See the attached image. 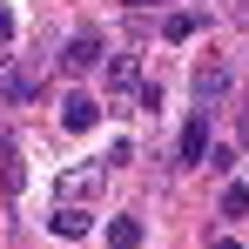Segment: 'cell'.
<instances>
[{
    "mask_svg": "<svg viewBox=\"0 0 249 249\" xmlns=\"http://www.w3.org/2000/svg\"><path fill=\"white\" fill-rule=\"evenodd\" d=\"M61 68H68V74H94V68H101V41H94V34H74L68 54H61Z\"/></svg>",
    "mask_w": 249,
    "mask_h": 249,
    "instance_id": "obj_1",
    "label": "cell"
},
{
    "mask_svg": "<svg viewBox=\"0 0 249 249\" xmlns=\"http://www.w3.org/2000/svg\"><path fill=\"white\" fill-rule=\"evenodd\" d=\"M202 155H209V122H202V108H196V115L182 122V168H196Z\"/></svg>",
    "mask_w": 249,
    "mask_h": 249,
    "instance_id": "obj_2",
    "label": "cell"
},
{
    "mask_svg": "<svg viewBox=\"0 0 249 249\" xmlns=\"http://www.w3.org/2000/svg\"><path fill=\"white\" fill-rule=\"evenodd\" d=\"M88 222H94V215H88L81 202H61L54 215H47V229H54V236H68V243H74V236H88Z\"/></svg>",
    "mask_w": 249,
    "mask_h": 249,
    "instance_id": "obj_3",
    "label": "cell"
},
{
    "mask_svg": "<svg viewBox=\"0 0 249 249\" xmlns=\"http://www.w3.org/2000/svg\"><path fill=\"white\" fill-rule=\"evenodd\" d=\"M94 115H101V108H94L88 94H68V108H61V122L74 128V135H88V128H94Z\"/></svg>",
    "mask_w": 249,
    "mask_h": 249,
    "instance_id": "obj_4",
    "label": "cell"
},
{
    "mask_svg": "<svg viewBox=\"0 0 249 249\" xmlns=\"http://www.w3.org/2000/svg\"><path fill=\"white\" fill-rule=\"evenodd\" d=\"M222 94H229V74H222V68L209 61L202 74H196V101H222Z\"/></svg>",
    "mask_w": 249,
    "mask_h": 249,
    "instance_id": "obj_5",
    "label": "cell"
},
{
    "mask_svg": "<svg viewBox=\"0 0 249 249\" xmlns=\"http://www.w3.org/2000/svg\"><path fill=\"white\" fill-rule=\"evenodd\" d=\"M108 249H142V222L135 215H115L108 222Z\"/></svg>",
    "mask_w": 249,
    "mask_h": 249,
    "instance_id": "obj_6",
    "label": "cell"
},
{
    "mask_svg": "<svg viewBox=\"0 0 249 249\" xmlns=\"http://www.w3.org/2000/svg\"><path fill=\"white\" fill-rule=\"evenodd\" d=\"M0 94H7V101H27V94H34V74H20V68L0 61Z\"/></svg>",
    "mask_w": 249,
    "mask_h": 249,
    "instance_id": "obj_7",
    "label": "cell"
},
{
    "mask_svg": "<svg viewBox=\"0 0 249 249\" xmlns=\"http://www.w3.org/2000/svg\"><path fill=\"white\" fill-rule=\"evenodd\" d=\"M108 88H122V94H135V88H142V74H135V61H108Z\"/></svg>",
    "mask_w": 249,
    "mask_h": 249,
    "instance_id": "obj_8",
    "label": "cell"
},
{
    "mask_svg": "<svg viewBox=\"0 0 249 249\" xmlns=\"http://www.w3.org/2000/svg\"><path fill=\"white\" fill-rule=\"evenodd\" d=\"M196 27H202V14H168V20H162V34H168V41H189Z\"/></svg>",
    "mask_w": 249,
    "mask_h": 249,
    "instance_id": "obj_9",
    "label": "cell"
},
{
    "mask_svg": "<svg viewBox=\"0 0 249 249\" xmlns=\"http://www.w3.org/2000/svg\"><path fill=\"white\" fill-rule=\"evenodd\" d=\"M222 215H249V182H229L222 189Z\"/></svg>",
    "mask_w": 249,
    "mask_h": 249,
    "instance_id": "obj_10",
    "label": "cell"
},
{
    "mask_svg": "<svg viewBox=\"0 0 249 249\" xmlns=\"http://www.w3.org/2000/svg\"><path fill=\"white\" fill-rule=\"evenodd\" d=\"M94 182H101V168H74V175H68V202H81Z\"/></svg>",
    "mask_w": 249,
    "mask_h": 249,
    "instance_id": "obj_11",
    "label": "cell"
},
{
    "mask_svg": "<svg viewBox=\"0 0 249 249\" xmlns=\"http://www.w3.org/2000/svg\"><path fill=\"white\" fill-rule=\"evenodd\" d=\"M14 41V14H7V7H0V47Z\"/></svg>",
    "mask_w": 249,
    "mask_h": 249,
    "instance_id": "obj_12",
    "label": "cell"
},
{
    "mask_svg": "<svg viewBox=\"0 0 249 249\" xmlns=\"http://www.w3.org/2000/svg\"><path fill=\"white\" fill-rule=\"evenodd\" d=\"M128 7H135V14H148V7H155V0H128Z\"/></svg>",
    "mask_w": 249,
    "mask_h": 249,
    "instance_id": "obj_13",
    "label": "cell"
},
{
    "mask_svg": "<svg viewBox=\"0 0 249 249\" xmlns=\"http://www.w3.org/2000/svg\"><path fill=\"white\" fill-rule=\"evenodd\" d=\"M215 249H243V243H215Z\"/></svg>",
    "mask_w": 249,
    "mask_h": 249,
    "instance_id": "obj_14",
    "label": "cell"
}]
</instances>
